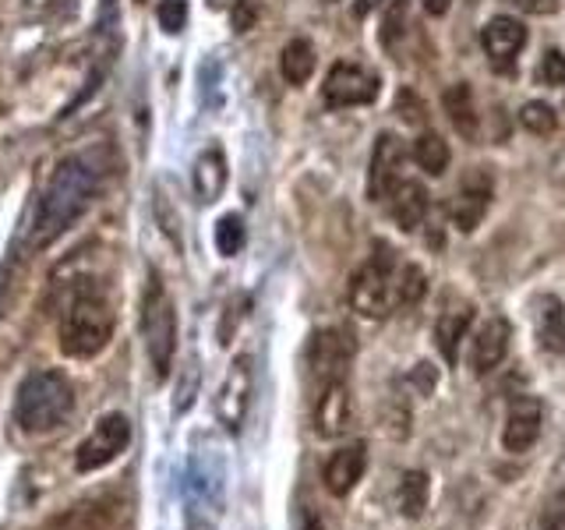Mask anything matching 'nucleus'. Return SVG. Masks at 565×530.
Wrapping results in <instances>:
<instances>
[{"label": "nucleus", "mask_w": 565, "mask_h": 530, "mask_svg": "<svg viewBox=\"0 0 565 530\" xmlns=\"http://www.w3.org/2000/svg\"><path fill=\"white\" fill-rule=\"evenodd\" d=\"M262 18V0H234V8H230V25L234 32H252Z\"/></svg>", "instance_id": "7c9ffc66"}, {"label": "nucleus", "mask_w": 565, "mask_h": 530, "mask_svg": "<svg viewBox=\"0 0 565 530\" xmlns=\"http://www.w3.org/2000/svg\"><path fill=\"white\" fill-rule=\"evenodd\" d=\"M491 191H494V184L484 170H470L463 177V188H459L456 202L449 205V216L463 234H470V230L484 220V212L491 205Z\"/></svg>", "instance_id": "f8f14e48"}, {"label": "nucleus", "mask_w": 565, "mask_h": 530, "mask_svg": "<svg viewBox=\"0 0 565 530\" xmlns=\"http://www.w3.org/2000/svg\"><path fill=\"white\" fill-rule=\"evenodd\" d=\"M541 78L547 85H565V53L562 50H547L541 61Z\"/></svg>", "instance_id": "473e14b6"}, {"label": "nucleus", "mask_w": 565, "mask_h": 530, "mask_svg": "<svg viewBox=\"0 0 565 530\" xmlns=\"http://www.w3.org/2000/svg\"><path fill=\"white\" fill-rule=\"evenodd\" d=\"M396 499H399V512L406 520H420L431 502V477L424 470H406Z\"/></svg>", "instance_id": "5701e85b"}, {"label": "nucleus", "mask_w": 565, "mask_h": 530, "mask_svg": "<svg viewBox=\"0 0 565 530\" xmlns=\"http://www.w3.org/2000/svg\"><path fill=\"white\" fill-rule=\"evenodd\" d=\"M300 530H326V523L318 520L315 512H308V517H305V523H300Z\"/></svg>", "instance_id": "58836bf2"}, {"label": "nucleus", "mask_w": 565, "mask_h": 530, "mask_svg": "<svg viewBox=\"0 0 565 530\" xmlns=\"http://www.w3.org/2000/svg\"><path fill=\"white\" fill-rule=\"evenodd\" d=\"M520 124L530 135H552L558 128V114L547 103L530 99V103H523V110H520Z\"/></svg>", "instance_id": "cd10ccee"}, {"label": "nucleus", "mask_w": 565, "mask_h": 530, "mask_svg": "<svg viewBox=\"0 0 565 530\" xmlns=\"http://www.w3.org/2000/svg\"><path fill=\"white\" fill-rule=\"evenodd\" d=\"M99 184V170L85 156H67L53 170L32 216V247H46L88 209Z\"/></svg>", "instance_id": "f257e3e1"}, {"label": "nucleus", "mask_w": 565, "mask_h": 530, "mask_svg": "<svg viewBox=\"0 0 565 530\" xmlns=\"http://www.w3.org/2000/svg\"><path fill=\"white\" fill-rule=\"evenodd\" d=\"M315 46L311 40H305V35H297V40H290L287 46H282L279 53V71L282 78H287L290 85H305L311 75H315Z\"/></svg>", "instance_id": "4be33fe9"}, {"label": "nucleus", "mask_w": 565, "mask_h": 530, "mask_svg": "<svg viewBox=\"0 0 565 530\" xmlns=\"http://www.w3.org/2000/svg\"><path fill=\"white\" fill-rule=\"evenodd\" d=\"M537 340L544 350L565 353V305L558 297H541L537 305Z\"/></svg>", "instance_id": "412c9836"}, {"label": "nucleus", "mask_w": 565, "mask_h": 530, "mask_svg": "<svg viewBox=\"0 0 565 530\" xmlns=\"http://www.w3.org/2000/svg\"><path fill=\"white\" fill-rule=\"evenodd\" d=\"M541 424H544L541 403H534V400H516V403H512V411L505 414L502 449L512 453V456L530 453V446H534V442L541 438Z\"/></svg>", "instance_id": "dca6fc26"}, {"label": "nucleus", "mask_w": 565, "mask_h": 530, "mask_svg": "<svg viewBox=\"0 0 565 530\" xmlns=\"http://www.w3.org/2000/svg\"><path fill=\"white\" fill-rule=\"evenodd\" d=\"M131 442V421L124 414H106L96 421V428L85 435V442L75 453V470L78 474H93V470H103L106 464H114V459L128 449Z\"/></svg>", "instance_id": "423d86ee"}, {"label": "nucleus", "mask_w": 565, "mask_h": 530, "mask_svg": "<svg viewBox=\"0 0 565 530\" xmlns=\"http://www.w3.org/2000/svg\"><path fill=\"white\" fill-rule=\"evenodd\" d=\"M520 8L523 11H534V14H552L558 4H555V0H520Z\"/></svg>", "instance_id": "c9c22d12"}, {"label": "nucleus", "mask_w": 565, "mask_h": 530, "mask_svg": "<svg viewBox=\"0 0 565 530\" xmlns=\"http://www.w3.org/2000/svg\"><path fill=\"white\" fill-rule=\"evenodd\" d=\"M367 470V446L364 442H353V446H343L329 456V464L322 470L326 491L335 495V499H347V495L361 485V477Z\"/></svg>", "instance_id": "ddd939ff"}, {"label": "nucleus", "mask_w": 565, "mask_h": 530, "mask_svg": "<svg viewBox=\"0 0 565 530\" xmlns=\"http://www.w3.org/2000/svg\"><path fill=\"white\" fill-rule=\"evenodd\" d=\"M411 382H414V385L420 389V393H424V396H428V393H431V389H435V368H431L428 361H420V364L414 368V375H411Z\"/></svg>", "instance_id": "f704fd0d"}, {"label": "nucleus", "mask_w": 565, "mask_h": 530, "mask_svg": "<svg viewBox=\"0 0 565 530\" xmlns=\"http://www.w3.org/2000/svg\"><path fill=\"white\" fill-rule=\"evenodd\" d=\"M375 8H379V0H358V4H353V14L364 18L367 11H375Z\"/></svg>", "instance_id": "4c0bfd02"}, {"label": "nucleus", "mask_w": 565, "mask_h": 530, "mask_svg": "<svg viewBox=\"0 0 565 530\" xmlns=\"http://www.w3.org/2000/svg\"><path fill=\"white\" fill-rule=\"evenodd\" d=\"M226 152L220 146H209L199 159H194V167H191V188H194V199L199 202H216L223 188H226Z\"/></svg>", "instance_id": "f3484780"}, {"label": "nucleus", "mask_w": 565, "mask_h": 530, "mask_svg": "<svg viewBox=\"0 0 565 530\" xmlns=\"http://www.w3.org/2000/svg\"><path fill=\"white\" fill-rule=\"evenodd\" d=\"M470 322H473V308H449V311L438 315V322H435V343H438L441 358H446V364H456L459 343H463Z\"/></svg>", "instance_id": "6ab92c4d"}, {"label": "nucleus", "mask_w": 565, "mask_h": 530, "mask_svg": "<svg viewBox=\"0 0 565 530\" xmlns=\"http://www.w3.org/2000/svg\"><path fill=\"white\" fill-rule=\"evenodd\" d=\"M424 294H428V276H424L420 265L414 262H406L399 265V273L393 276V297H396V305H417V300H424Z\"/></svg>", "instance_id": "393cba45"}, {"label": "nucleus", "mask_w": 565, "mask_h": 530, "mask_svg": "<svg viewBox=\"0 0 565 530\" xmlns=\"http://www.w3.org/2000/svg\"><path fill=\"white\" fill-rule=\"evenodd\" d=\"M509 340H512V326L505 322V318H499V315L488 318V322L477 329L473 347H470V368H473V375H491V371L505 361Z\"/></svg>", "instance_id": "4468645a"}, {"label": "nucleus", "mask_w": 565, "mask_h": 530, "mask_svg": "<svg viewBox=\"0 0 565 530\" xmlns=\"http://www.w3.org/2000/svg\"><path fill=\"white\" fill-rule=\"evenodd\" d=\"M141 336H146L152 375L167 382L177 358V308L156 273H149L146 294H141Z\"/></svg>", "instance_id": "20e7f679"}, {"label": "nucleus", "mask_w": 565, "mask_h": 530, "mask_svg": "<svg viewBox=\"0 0 565 530\" xmlns=\"http://www.w3.org/2000/svg\"><path fill=\"white\" fill-rule=\"evenodd\" d=\"M399 167H403V141L396 135H379L375 152H371V170H367V194L375 202H382L388 191L399 181Z\"/></svg>", "instance_id": "2eb2a0df"}, {"label": "nucleus", "mask_w": 565, "mask_h": 530, "mask_svg": "<svg viewBox=\"0 0 565 530\" xmlns=\"http://www.w3.org/2000/svg\"><path fill=\"white\" fill-rule=\"evenodd\" d=\"M117 318L96 279H78L61 311V350L75 361L103 353L114 340Z\"/></svg>", "instance_id": "f03ea898"}, {"label": "nucleus", "mask_w": 565, "mask_h": 530, "mask_svg": "<svg viewBox=\"0 0 565 530\" xmlns=\"http://www.w3.org/2000/svg\"><path fill=\"white\" fill-rule=\"evenodd\" d=\"M441 106H446V114L452 120V128L463 135V138H473L477 135V124H481V114H477V103H473V88L467 82H456L449 85L446 93H441Z\"/></svg>", "instance_id": "aec40b11"}, {"label": "nucleus", "mask_w": 565, "mask_h": 530, "mask_svg": "<svg viewBox=\"0 0 565 530\" xmlns=\"http://www.w3.org/2000/svg\"><path fill=\"white\" fill-rule=\"evenodd\" d=\"M252 385H255V371H252V358L241 353L230 364L223 389L216 396V417L223 421L226 432H241L244 428V417H247V406H252Z\"/></svg>", "instance_id": "1a4fd4ad"}, {"label": "nucleus", "mask_w": 565, "mask_h": 530, "mask_svg": "<svg viewBox=\"0 0 565 530\" xmlns=\"http://www.w3.org/2000/svg\"><path fill=\"white\" fill-rule=\"evenodd\" d=\"M46 530H106V509L93 506V502H82V506H71L67 512H61Z\"/></svg>", "instance_id": "a878e982"}, {"label": "nucleus", "mask_w": 565, "mask_h": 530, "mask_svg": "<svg viewBox=\"0 0 565 530\" xmlns=\"http://www.w3.org/2000/svg\"><path fill=\"white\" fill-rule=\"evenodd\" d=\"M406 32V0H393L382 18V46L393 50Z\"/></svg>", "instance_id": "c85d7f7f"}, {"label": "nucleus", "mask_w": 565, "mask_h": 530, "mask_svg": "<svg viewBox=\"0 0 565 530\" xmlns=\"http://www.w3.org/2000/svg\"><path fill=\"white\" fill-rule=\"evenodd\" d=\"M393 269H396V258L379 241L375 255H371L361 269L350 276V308L361 318L379 322V318H385L388 311H393V305H396V297H393V276L396 273Z\"/></svg>", "instance_id": "39448f33"}, {"label": "nucleus", "mask_w": 565, "mask_h": 530, "mask_svg": "<svg viewBox=\"0 0 565 530\" xmlns=\"http://www.w3.org/2000/svg\"><path fill=\"white\" fill-rule=\"evenodd\" d=\"M388 199V212H393V220L399 223V230H417L428 216V191H424L420 181H396V188L385 194Z\"/></svg>", "instance_id": "a211bd4d"}, {"label": "nucleus", "mask_w": 565, "mask_h": 530, "mask_svg": "<svg viewBox=\"0 0 565 530\" xmlns=\"http://www.w3.org/2000/svg\"><path fill=\"white\" fill-rule=\"evenodd\" d=\"M353 353H358V343H353V336L347 329H318L311 336V347H308L311 379L318 385L347 379V371L353 364Z\"/></svg>", "instance_id": "0eeeda50"}, {"label": "nucleus", "mask_w": 565, "mask_h": 530, "mask_svg": "<svg viewBox=\"0 0 565 530\" xmlns=\"http://www.w3.org/2000/svg\"><path fill=\"white\" fill-rule=\"evenodd\" d=\"M71 411H75V385L67 382L64 371L40 368L18 385L14 421L25 435L57 432L61 424H67Z\"/></svg>", "instance_id": "7ed1b4c3"}, {"label": "nucleus", "mask_w": 565, "mask_h": 530, "mask_svg": "<svg viewBox=\"0 0 565 530\" xmlns=\"http://www.w3.org/2000/svg\"><path fill=\"white\" fill-rule=\"evenodd\" d=\"M322 99L332 106V110L375 103L379 99V75L361 67V64H350V61L332 64V71L326 75V85H322Z\"/></svg>", "instance_id": "6e6552de"}, {"label": "nucleus", "mask_w": 565, "mask_h": 530, "mask_svg": "<svg viewBox=\"0 0 565 530\" xmlns=\"http://www.w3.org/2000/svg\"><path fill=\"white\" fill-rule=\"evenodd\" d=\"M414 163L428 173V177H441L449 170V146L446 138L435 135V131H424L417 141H414Z\"/></svg>", "instance_id": "b1692460"}, {"label": "nucleus", "mask_w": 565, "mask_h": 530, "mask_svg": "<svg viewBox=\"0 0 565 530\" xmlns=\"http://www.w3.org/2000/svg\"><path fill=\"white\" fill-rule=\"evenodd\" d=\"M212 237H216V247L223 258H234L241 255V247L247 241V230H244V220L237 216V212H226V216L216 223V230H212Z\"/></svg>", "instance_id": "bb28decb"}, {"label": "nucleus", "mask_w": 565, "mask_h": 530, "mask_svg": "<svg viewBox=\"0 0 565 530\" xmlns=\"http://www.w3.org/2000/svg\"><path fill=\"white\" fill-rule=\"evenodd\" d=\"M353 428V396L347 379L318 385L315 400V432L322 438H343Z\"/></svg>", "instance_id": "9d476101"}, {"label": "nucleus", "mask_w": 565, "mask_h": 530, "mask_svg": "<svg viewBox=\"0 0 565 530\" xmlns=\"http://www.w3.org/2000/svg\"><path fill=\"white\" fill-rule=\"evenodd\" d=\"M396 110L403 114L406 124H424V103L411 93V88H403V93L396 96Z\"/></svg>", "instance_id": "72a5a7b5"}, {"label": "nucleus", "mask_w": 565, "mask_h": 530, "mask_svg": "<svg viewBox=\"0 0 565 530\" xmlns=\"http://www.w3.org/2000/svg\"><path fill=\"white\" fill-rule=\"evenodd\" d=\"M326 4H340V0H326Z\"/></svg>", "instance_id": "ea45409f"}, {"label": "nucleus", "mask_w": 565, "mask_h": 530, "mask_svg": "<svg viewBox=\"0 0 565 530\" xmlns=\"http://www.w3.org/2000/svg\"><path fill=\"white\" fill-rule=\"evenodd\" d=\"M481 40H484V50H488L494 71H509L512 64H516L520 50L526 46V29H523V22H516V18L494 14L484 25Z\"/></svg>", "instance_id": "9b49d317"}, {"label": "nucleus", "mask_w": 565, "mask_h": 530, "mask_svg": "<svg viewBox=\"0 0 565 530\" xmlns=\"http://www.w3.org/2000/svg\"><path fill=\"white\" fill-rule=\"evenodd\" d=\"M449 8H452V0H424V11L435 14V18H441Z\"/></svg>", "instance_id": "e433bc0d"}, {"label": "nucleus", "mask_w": 565, "mask_h": 530, "mask_svg": "<svg viewBox=\"0 0 565 530\" xmlns=\"http://www.w3.org/2000/svg\"><path fill=\"white\" fill-rule=\"evenodd\" d=\"M156 22H159V29H167L170 35H177L188 25V0H159Z\"/></svg>", "instance_id": "c756f323"}, {"label": "nucleus", "mask_w": 565, "mask_h": 530, "mask_svg": "<svg viewBox=\"0 0 565 530\" xmlns=\"http://www.w3.org/2000/svg\"><path fill=\"white\" fill-rule=\"evenodd\" d=\"M541 530H565V491H555L541 509Z\"/></svg>", "instance_id": "2f4dec72"}]
</instances>
